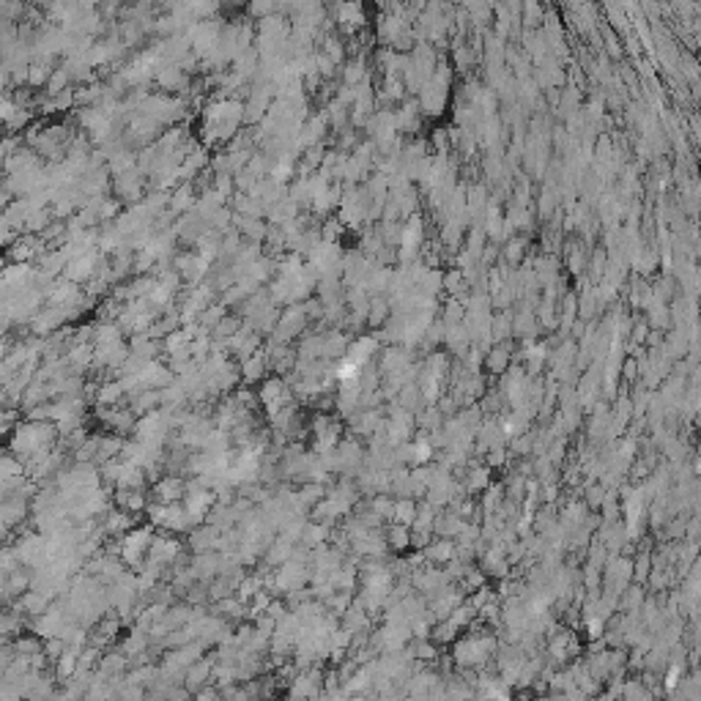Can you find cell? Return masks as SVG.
I'll list each match as a JSON object with an SVG mask.
<instances>
[{
  "mask_svg": "<svg viewBox=\"0 0 701 701\" xmlns=\"http://www.w3.org/2000/svg\"><path fill=\"white\" fill-rule=\"evenodd\" d=\"M157 537L154 532V523H146V526H134L129 534H124L118 540V556L121 562L132 567V570H143V565L148 562V553H151V542Z\"/></svg>",
  "mask_w": 701,
  "mask_h": 701,
  "instance_id": "1",
  "label": "cell"
},
{
  "mask_svg": "<svg viewBox=\"0 0 701 701\" xmlns=\"http://www.w3.org/2000/svg\"><path fill=\"white\" fill-rule=\"evenodd\" d=\"M496 649H499V644H496V638L493 636H466L455 644L452 660H455L460 669L479 671L493 655H496Z\"/></svg>",
  "mask_w": 701,
  "mask_h": 701,
  "instance_id": "2",
  "label": "cell"
},
{
  "mask_svg": "<svg viewBox=\"0 0 701 701\" xmlns=\"http://www.w3.org/2000/svg\"><path fill=\"white\" fill-rule=\"evenodd\" d=\"M326 691V671L320 666L299 671L288 688V699L290 701H316Z\"/></svg>",
  "mask_w": 701,
  "mask_h": 701,
  "instance_id": "3",
  "label": "cell"
},
{
  "mask_svg": "<svg viewBox=\"0 0 701 701\" xmlns=\"http://www.w3.org/2000/svg\"><path fill=\"white\" fill-rule=\"evenodd\" d=\"M364 460H367V455H364V449L359 444V439L346 436V439L337 444V472H340L343 477H356V474L362 472Z\"/></svg>",
  "mask_w": 701,
  "mask_h": 701,
  "instance_id": "4",
  "label": "cell"
},
{
  "mask_svg": "<svg viewBox=\"0 0 701 701\" xmlns=\"http://www.w3.org/2000/svg\"><path fill=\"white\" fill-rule=\"evenodd\" d=\"M181 542L176 540L173 534L167 532H157V537L151 542V553H148V562L154 565H162V567H173L178 559H181Z\"/></svg>",
  "mask_w": 701,
  "mask_h": 701,
  "instance_id": "5",
  "label": "cell"
},
{
  "mask_svg": "<svg viewBox=\"0 0 701 701\" xmlns=\"http://www.w3.org/2000/svg\"><path fill=\"white\" fill-rule=\"evenodd\" d=\"M214 671H217V655L197 660V663L187 671V677H184V688H187V693H190V696H197L200 691L211 688V682H214Z\"/></svg>",
  "mask_w": 701,
  "mask_h": 701,
  "instance_id": "6",
  "label": "cell"
},
{
  "mask_svg": "<svg viewBox=\"0 0 701 701\" xmlns=\"http://www.w3.org/2000/svg\"><path fill=\"white\" fill-rule=\"evenodd\" d=\"M184 496H187V479L184 477L167 474V477L154 482V502H160V504H178Z\"/></svg>",
  "mask_w": 701,
  "mask_h": 701,
  "instance_id": "7",
  "label": "cell"
},
{
  "mask_svg": "<svg viewBox=\"0 0 701 701\" xmlns=\"http://www.w3.org/2000/svg\"><path fill=\"white\" fill-rule=\"evenodd\" d=\"M266 367H269V353L260 348L250 359L241 362V381L247 383V386H253L257 381H266Z\"/></svg>",
  "mask_w": 701,
  "mask_h": 701,
  "instance_id": "8",
  "label": "cell"
},
{
  "mask_svg": "<svg viewBox=\"0 0 701 701\" xmlns=\"http://www.w3.org/2000/svg\"><path fill=\"white\" fill-rule=\"evenodd\" d=\"M113 502H115L118 510L129 512V515H140V512L148 510V504H151L148 496H146V490H115Z\"/></svg>",
  "mask_w": 701,
  "mask_h": 701,
  "instance_id": "9",
  "label": "cell"
},
{
  "mask_svg": "<svg viewBox=\"0 0 701 701\" xmlns=\"http://www.w3.org/2000/svg\"><path fill=\"white\" fill-rule=\"evenodd\" d=\"M134 518H137V515H129V512L115 507V510L107 512V518H104V526H101V529H104V534H107V537H118V540H121L124 534H129V532L134 529Z\"/></svg>",
  "mask_w": 701,
  "mask_h": 701,
  "instance_id": "10",
  "label": "cell"
},
{
  "mask_svg": "<svg viewBox=\"0 0 701 701\" xmlns=\"http://www.w3.org/2000/svg\"><path fill=\"white\" fill-rule=\"evenodd\" d=\"M293 551H296V545L280 537V540H274L266 551H263V562H266V567L280 570L283 565H288V562L293 559Z\"/></svg>",
  "mask_w": 701,
  "mask_h": 701,
  "instance_id": "11",
  "label": "cell"
},
{
  "mask_svg": "<svg viewBox=\"0 0 701 701\" xmlns=\"http://www.w3.org/2000/svg\"><path fill=\"white\" fill-rule=\"evenodd\" d=\"M444 693L449 701H474V696H477L474 682H472V679H463V677H449V679H444Z\"/></svg>",
  "mask_w": 701,
  "mask_h": 701,
  "instance_id": "12",
  "label": "cell"
},
{
  "mask_svg": "<svg viewBox=\"0 0 701 701\" xmlns=\"http://www.w3.org/2000/svg\"><path fill=\"white\" fill-rule=\"evenodd\" d=\"M455 553H458L455 542L441 540V537H439L436 542H430V545L425 548V559H427V562H433V565H439V562H441V565H444V562H452V559H455Z\"/></svg>",
  "mask_w": 701,
  "mask_h": 701,
  "instance_id": "13",
  "label": "cell"
},
{
  "mask_svg": "<svg viewBox=\"0 0 701 701\" xmlns=\"http://www.w3.org/2000/svg\"><path fill=\"white\" fill-rule=\"evenodd\" d=\"M409 655L414 658L416 663H433V660H439V646H436L433 638H416Z\"/></svg>",
  "mask_w": 701,
  "mask_h": 701,
  "instance_id": "14",
  "label": "cell"
},
{
  "mask_svg": "<svg viewBox=\"0 0 701 701\" xmlns=\"http://www.w3.org/2000/svg\"><path fill=\"white\" fill-rule=\"evenodd\" d=\"M386 545H389L392 551H406V548L411 545V529H409V526H400V523L389 526V532H386Z\"/></svg>",
  "mask_w": 701,
  "mask_h": 701,
  "instance_id": "15",
  "label": "cell"
},
{
  "mask_svg": "<svg viewBox=\"0 0 701 701\" xmlns=\"http://www.w3.org/2000/svg\"><path fill=\"white\" fill-rule=\"evenodd\" d=\"M416 515H419V507H416L411 499H397V504H395V523L414 526Z\"/></svg>",
  "mask_w": 701,
  "mask_h": 701,
  "instance_id": "16",
  "label": "cell"
},
{
  "mask_svg": "<svg viewBox=\"0 0 701 701\" xmlns=\"http://www.w3.org/2000/svg\"><path fill=\"white\" fill-rule=\"evenodd\" d=\"M389 318V304H386V299L383 296H373L370 299V313H367V323L373 326V329H378L383 326Z\"/></svg>",
  "mask_w": 701,
  "mask_h": 701,
  "instance_id": "17",
  "label": "cell"
},
{
  "mask_svg": "<svg viewBox=\"0 0 701 701\" xmlns=\"http://www.w3.org/2000/svg\"><path fill=\"white\" fill-rule=\"evenodd\" d=\"M71 83V77H69V71H66L64 66H58L55 71H52V77H50V83H47V96L50 99H55V96H61L64 91H69L66 85Z\"/></svg>",
  "mask_w": 701,
  "mask_h": 701,
  "instance_id": "18",
  "label": "cell"
},
{
  "mask_svg": "<svg viewBox=\"0 0 701 701\" xmlns=\"http://www.w3.org/2000/svg\"><path fill=\"white\" fill-rule=\"evenodd\" d=\"M488 479H490L488 469H472V472H469V490H485V488H488Z\"/></svg>",
  "mask_w": 701,
  "mask_h": 701,
  "instance_id": "19",
  "label": "cell"
},
{
  "mask_svg": "<svg viewBox=\"0 0 701 701\" xmlns=\"http://www.w3.org/2000/svg\"><path fill=\"white\" fill-rule=\"evenodd\" d=\"M507 356H510V353H507V348H504V346H502V348H496L493 353H490V356H488V367L499 373V370H502V367L507 364Z\"/></svg>",
  "mask_w": 701,
  "mask_h": 701,
  "instance_id": "20",
  "label": "cell"
},
{
  "mask_svg": "<svg viewBox=\"0 0 701 701\" xmlns=\"http://www.w3.org/2000/svg\"><path fill=\"white\" fill-rule=\"evenodd\" d=\"M603 499H606V490H603V488H597V485H595V488H589L586 502H589L592 507H600V504H603Z\"/></svg>",
  "mask_w": 701,
  "mask_h": 701,
  "instance_id": "21",
  "label": "cell"
}]
</instances>
